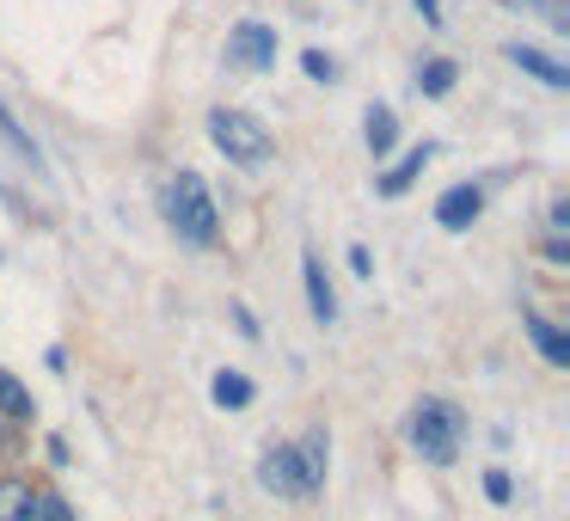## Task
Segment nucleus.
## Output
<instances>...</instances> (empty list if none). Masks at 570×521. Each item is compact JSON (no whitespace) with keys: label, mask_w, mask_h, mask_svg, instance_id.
Wrapping results in <instances>:
<instances>
[{"label":"nucleus","mask_w":570,"mask_h":521,"mask_svg":"<svg viewBox=\"0 0 570 521\" xmlns=\"http://www.w3.org/2000/svg\"><path fill=\"white\" fill-rule=\"evenodd\" d=\"M430 154H435V148L423 141V148H411L399 166H386V178H381V197H405V190H411V178H417L423 166H430Z\"/></svg>","instance_id":"9d476101"},{"label":"nucleus","mask_w":570,"mask_h":521,"mask_svg":"<svg viewBox=\"0 0 570 521\" xmlns=\"http://www.w3.org/2000/svg\"><path fill=\"white\" fill-rule=\"evenodd\" d=\"M0 521H38V497L19 479H0Z\"/></svg>","instance_id":"f8f14e48"},{"label":"nucleus","mask_w":570,"mask_h":521,"mask_svg":"<svg viewBox=\"0 0 570 521\" xmlns=\"http://www.w3.org/2000/svg\"><path fill=\"white\" fill-rule=\"evenodd\" d=\"M350 271H356V276H368V271H374V258H368V246H350Z\"/></svg>","instance_id":"aec40b11"},{"label":"nucleus","mask_w":570,"mask_h":521,"mask_svg":"<svg viewBox=\"0 0 570 521\" xmlns=\"http://www.w3.org/2000/svg\"><path fill=\"white\" fill-rule=\"evenodd\" d=\"M166 222H173V234L185 239V246H215L222 215H215V197L197 173H178L173 185H166Z\"/></svg>","instance_id":"f257e3e1"},{"label":"nucleus","mask_w":570,"mask_h":521,"mask_svg":"<svg viewBox=\"0 0 570 521\" xmlns=\"http://www.w3.org/2000/svg\"><path fill=\"white\" fill-rule=\"evenodd\" d=\"M509 62L528 68V75H533V80H546V87H570V68H564V62H552L546 50H533V43H509Z\"/></svg>","instance_id":"0eeeda50"},{"label":"nucleus","mask_w":570,"mask_h":521,"mask_svg":"<svg viewBox=\"0 0 570 521\" xmlns=\"http://www.w3.org/2000/svg\"><path fill=\"white\" fill-rule=\"evenodd\" d=\"M301 68H307L313 80H337V62L325 50H307V56H301Z\"/></svg>","instance_id":"f3484780"},{"label":"nucleus","mask_w":570,"mask_h":521,"mask_svg":"<svg viewBox=\"0 0 570 521\" xmlns=\"http://www.w3.org/2000/svg\"><path fill=\"white\" fill-rule=\"evenodd\" d=\"M209 136H215V148H222L234 166H264V160H271V148H276V136L258 124V117H252V111H227V105H222V111H209Z\"/></svg>","instance_id":"f03ea898"},{"label":"nucleus","mask_w":570,"mask_h":521,"mask_svg":"<svg viewBox=\"0 0 570 521\" xmlns=\"http://www.w3.org/2000/svg\"><path fill=\"white\" fill-rule=\"evenodd\" d=\"M411 448H417L430 466H454V454H460V411L442 405V399H423V405L411 411Z\"/></svg>","instance_id":"7ed1b4c3"},{"label":"nucleus","mask_w":570,"mask_h":521,"mask_svg":"<svg viewBox=\"0 0 570 521\" xmlns=\"http://www.w3.org/2000/svg\"><path fill=\"white\" fill-rule=\"evenodd\" d=\"M295 460H301V479H307V497L325 484V460H332V448H325V430H313L307 442L295 448Z\"/></svg>","instance_id":"9b49d317"},{"label":"nucleus","mask_w":570,"mask_h":521,"mask_svg":"<svg viewBox=\"0 0 570 521\" xmlns=\"http://www.w3.org/2000/svg\"><path fill=\"white\" fill-rule=\"evenodd\" d=\"M417 87H423V99H448V92H454V62H448V56H435V62H423Z\"/></svg>","instance_id":"ddd939ff"},{"label":"nucleus","mask_w":570,"mask_h":521,"mask_svg":"<svg viewBox=\"0 0 570 521\" xmlns=\"http://www.w3.org/2000/svg\"><path fill=\"white\" fill-rule=\"evenodd\" d=\"M301 276H307V301H313V320H320V325H332V320H337V295H332V283H325V264L313 258V252H307V258H301Z\"/></svg>","instance_id":"6e6552de"},{"label":"nucleus","mask_w":570,"mask_h":521,"mask_svg":"<svg viewBox=\"0 0 570 521\" xmlns=\"http://www.w3.org/2000/svg\"><path fill=\"white\" fill-rule=\"evenodd\" d=\"M227 62H234V68H252V75L276 68V31L264 26V19H239V26L227 31Z\"/></svg>","instance_id":"20e7f679"},{"label":"nucleus","mask_w":570,"mask_h":521,"mask_svg":"<svg viewBox=\"0 0 570 521\" xmlns=\"http://www.w3.org/2000/svg\"><path fill=\"white\" fill-rule=\"evenodd\" d=\"M484 497H491V503H509V479H503V472H491V479H484Z\"/></svg>","instance_id":"6ab92c4d"},{"label":"nucleus","mask_w":570,"mask_h":521,"mask_svg":"<svg viewBox=\"0 0 570 521\" xmlns=\"http://www.w3.org/2000/svg\"><path fill=\"white\" fill-rule=\"evenodd\" d=\"M479 209H484L479 185H454V190H442V203H435V222H442L448 234H460V227L479 222Z\"/></svg>","instance_id":"423d86ee"},{"label":"nucleus","mask_w":570,"mask_h":521,"mask_svg":"<svg viewBox=\"0 0 570 521\" xmlns=\"http://www.w3.org/2000/svg\"><path fill=\"white\" fill-rule=\"evenodd\" d=\"M38 515H43V521H75V515H68L62 497H38Z\"/></svg>","instance_id":"a211bd4d"},{"label":"nucleus","mask_w":570,"mask_h":521,"mask_svg":"<svg viewBox=\"0 0 570 521\" xmlns=\"http://www.w3.org/2000/svg\"><path fill=\"white\" fill-rule=\"evenodd\" d=\"M393 141H399L393 111H386V105H368V148L374 154H393Z\"/></svg>","instance_id":"2eb2a0df"},{"label":"nucleus","mask_w":570,"mask_h":521,"mask_svg":"<svg viewBox=\"0 0 570 521\" xmlns=\"http://www.w3.org/2000/svg\"><path fill=\"white\" fill-rule=\"evenodd\" d=\"M0 411H7L13 423H31V393H26V386H19L7 368H0Z\"/></svg>","instance_id":"dca6fc26"},{"label":"nucleus","mask_w":570,"mask_h":521,"mask_svg":"<svg viewBox=\"0 0 570 521\" xmlns=\"http://www.w3.org/2000/svg\"><path fill=\"white\" fill-rule=\"evenodd\" d=\"M258 484L276 497H307V479H301V460L295 448H271V454L258 460Z\"/></svg>","instance_id":"39448f33"},{"label":"nucleus","mask_w":570,"mask_h":521,"mask_svg":"<svg viewBox=\"0 0 570 521\" xmlns=\"http://www.w3.org/2000/svg\"><path fill=\"white\" fill-rule=\"evenodd\" d=\"M209 393H215V405H227V411L252 405V381H246V374H234V368H227V374H215V386H209Z\"/></svg>","instance_id":"4468645a"},{"label":"nucleus","mask_w":570,"mask_h":521,"mask_svg":"<svg viewBox=\"0 0 570 521\" xmlns=\"http://www.w3.org/2000/svg\"><path fill=\"white\" fill-rule=\"evenodd\" d=\"M417 13L430 19V26H442V7H435V0H417Z\"/></svg>","instance_id":"412c9836"},{"label":"nucleus","mask_w":570,"mask_h":521,"mask_svg":"<svg viewBox=\"0 0 570 521\" xmlns=\"http://www.w3.org/2000/svg\"><path fill=\"white\" fill-rule=\"evenodd\" d=\"M528 337H533V350H540L552 368H570V337L558 332L552 320H540V313H533V320H528Z\"/></svg>","instance_id":"1a4fd4ad"}]
</instances>
